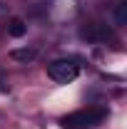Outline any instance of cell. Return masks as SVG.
I'll list each match as a JSON object with an SVG mask.
<instances>
[{"mask_svg":"<svg viewBox=\"0 0 127 129\" xmlns=\"http://www.w3.org/2000/svg\"><path fill=\"white\" fill-rule=\"evenodd\" d=\"M107 117V109H80L60 119L62 129H90Z\"/></svg>","mask_w":127,"mask_h":129,"instance_id":"6da1fadb","label":"cell"},{"mask_svg":"<svg viewBox=\"0 0 127 129\" xmlns=\"http://www.w3.org/2000/svg\"><path fill=\"white\" fill-rule=\"evenodd\" d=\"M48 75H50L55 82H62V84H67V82H72V80L80 75V64L75 62V60L60 57V60H55V62H50V64H48Z\"/></svg>","mask_w":127,"mask_h":129,"instance_id":"7a4b0ae2","label":"cell"},{"mask_svg":"<svg viewBox=\"0 0 127 129\" xmlns=\"http://www.w3.org/2000/svg\"><path fill=\"white\" fill-rule=\"evenodd\" d=\"M80 37L82 40H90V42H107V40H115L112 30L105 25V22H92V25H85L80 30Z\"/></svg>","mask_w":127,"mask_h":129,"instance_id":"3957f363","label":"cell"},{"mask_svg":"<svg viewBox=\"0 0 127 129\" xmlns=\"http://www.w3.org/2000/svg\"><path fill=\"white\" fill-rule=\"evenodd\" d=\"M10 57L17 60V62H25V64H28V62H32V60L37 57V50H35V47H20V50H13Z\"/></svg>","mask_w":127,"mask_h":129,"instance_id":"277c9868","label":"cell"},{"mask_svg":"<svg viewBox=\"0 0 127 129\" xmlns=\"http://www.w3.org/2000/svg\"><path fill=\"white\" fill-rule=\"evenodd\" d=\"M28 32V25H25V20H20V17H13L10 22H8V35L10 37H23Z\"/></svg>","mask_w":127,"mask_h":129,"instance_id":"5b68a950","label":"cell"},{"mask_svg":"<svg viewBox=\"0 0 127 129\" xmlns=\"http://www.w3.org/2000/svg\"><path fill=\"white\" fill-rule=\"evenodd\" d=\"M112 15H115V25H120V27L127 25V3L125 0L115 5V13H112Z\"/></svg>","mask_w":127,"mask_h":129,"instance_id":"8992f818","label":"cell"}]
</instances>
